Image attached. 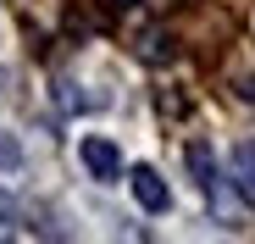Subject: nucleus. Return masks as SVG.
I'll return each mask as SVG.
<instances>
[{
    "mask_svg": "<svg viewBox=\"0 0 255 244\" xmlns=\"http://www.w3.org/2000/svg\"><path fill=\"white\" fill-rule=\"evenodd\" d=\"M78 155H83V167H89V178H100V183H117L122 178V155H117L111 139H83Z\"/></svg>",
    "mask_w": 255,
    "mask_h": 244,
    "instance_id": "obj_1",
    "label": "nucleus"
},
{
    "mask_svg": "<svg viewBox=\"0 0 255 244\" xmlns=\"http://www.w3.org/2000/svg\"><path fill=\"white\" fill-rule=\"evenodd\" d=\"M133 200L144 211H166V206H172V194H166V183H161L155 167H133Z\"/></svg>",
    "mask_w": 255,
    "mask_h": 244,
    "instance_id": "obj_3",
    "label": "nucleus"
},
{
    "mask_svg": "<svg viewBox=\"0 0 255 244\" xmlns=\"http://www.w3.org/2000/svg\"><path fill=\"white\" fill-rule=\"evenodd\" d=\"M228 172H233L239 200L255 211V144H233V155H228Z\"/></svg>",
    "mask_w": 255,
    "mask_h": 244,
    "instance_id": "obj_2",
    "label": "nucleus"
},
{
    "mask_svg": "<svg viewBox=\"0 0 255 244\" xmlns=\"http://www.w3.org/2000/svg\"><path fill=\"white\" fill-rule=\"evenodd\" d=\"M189 172H194V183L211 194V189H217V172H211V150L205 144H189Z\"/></svg>",
    "mask_w": 255,
    "mask_h": 244,
    "instance_id": "obj_4",
    "label": "nucleus"
},
{
    "mask_svg": "<svg viewBox=\"0 0 255 244\" xmlns=\"http://www.w3.org/2000/svg\"><path fill=\"white\" fill-rule=\"evenodd\" d=\"M139 56H144V61H172L178 50H172V39H166V33H144V45H139Z\"/></svg>",
    "mask_w": 255,
    "mask_h": 244,
    "instance_id": "obj_5",
    "label": "nucleus"
}]
</instances>
